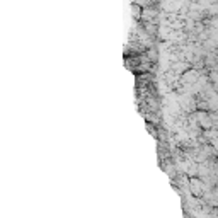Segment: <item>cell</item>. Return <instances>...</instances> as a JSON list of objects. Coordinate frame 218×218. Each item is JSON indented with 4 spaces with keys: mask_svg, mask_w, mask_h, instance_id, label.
<instances>
[{
    "mask_svg": "<svg viewBox=\"0 0 218 218\" xmlns=\"http://www.w3.org/2000/svg\"><path fill=\"white\" fill-rule=\"evenodd\" d=\"M131 9H133V15H135L136 19H140V17H141V7L133 4V7H131Z\"/></svg>",
    "mask_w": 218,
    "mask_h": 218,
    "instance_id": "1",
    "label": "cell"
}]
</instances>
